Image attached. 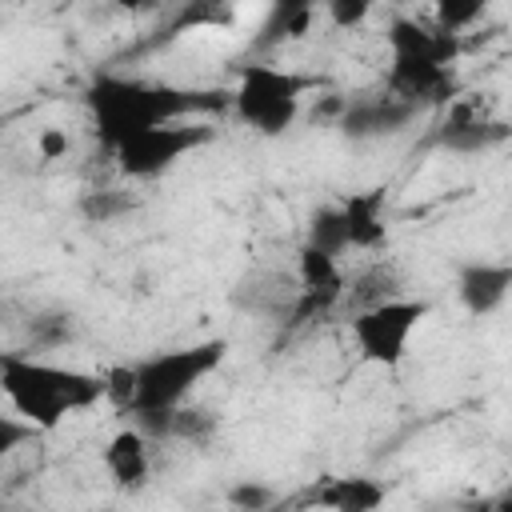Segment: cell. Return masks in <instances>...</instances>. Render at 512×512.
I'll return each instance as SVG.
<instances>
[{"mask_svg": "<svg viewBox=\"0 0 512 512\" xmlns=\"http://www.w3.org/2000/svg\"><path fill=\"white\" fill-rule=\"evenodd\" d=\"M84 100H88V116H92L100 144L112 152L148 128L176 124L196 108H220L224 104L212 92H192V88L156 84V80H140V76H96L88 84Z\"/></svg>", "mask_w": 512, "mask_h": 512, "instance_id": "cell-1", "label": "cell"}, {"mask_svg": "<svg viewBox=\"0 0 512 512\" xmlns=\"http://www.w3.org/2000/svg\"><path fill=\"white\" fill-rule=\"evenodd\" d=\"M0 392L8 396L12 412L20 420H28L36 432H52L72 412H84L96 400H108L104 376L48 364V360H32L20 352L0 356Z\"/></svg>", "mask_w": 512, "mask_h": 512, "instance_id": "cell-2", "label": "cell"}, {"mask_svg": "<svg viewBox=\"0 0 512 512\" xmlns=\"http://www.w3.org/2000/svg\"><path fill=\"white\" fill-rule=\"evenodd\" d=\"M224 352H228L224 340H200V344L168 348V352H156V356L140 360L136 364V404H132V416L176 412L192 396V388L224 364Z\"/></svg>", "mask_w": 512, "mask_h": 512, "instance_id": "cell-3", "label": "cell"}, {"mask_svg": "<svg viewBox=\"0 0 512 512\" xmlns=\"http://www.w3.org/2000/svg\"><path fill=\"white\" fill-rule=\"evenodd\" d=\"M320 76H300L288 68L272 64H244L236 92H232V112L240 124L256 128L260 136H280L296 124L304 92L320 88Z\"/></svg>", "mask_w": 512, "mask_h": 512, "instance_id": "cell-4", "label": "cell"}, {"mask_svg": "<svg viewBox=\"0 0 512 512\" xmlns=\"http://www.w3.org/2000/svg\"><path fill=\"white\" fill-rule=\"evenodd\" d=\"M424 316H428V304L424 300H404V296L360 308L348 320L360 360L376 364V368H400L404 356H408V340H412V332L420 328Z\"/></svg>", "mask_w": 512, "mask_h": 512, "instance_id": "cell-5", "label": "cell"}, {"mask_svg": "<svg viewBox=\"0 0 512 512\" xmlns=\"http://www.w3.org/2000/svg\"><path fill=\"white\" fill-rule=\"evenodd\" d=\"M208 140H212V128L208 124H184V120H176V124H160V128H148V132L124 140L112 152V160H116L120 176H128V180H152V176L176 168L188 152H196Z\"/></svg>", "mask_w": 512, "mask_h": 512, "instance_id": "cell-6", "label": "cell"}, {"mask_svg": "<svg viewBox=\"0 0 512 512\" xmlns=\"http://www.w3.org/2000/svg\"><path fill=\"white\" fill-rule=\"evenodd\" d=\"M296 268H300V296L288 308V332L292 328H304V324H312L320 316H328L340 304V296H344L340 260H332V256H324V252H316V248L304 244Z\"/></svg>", "mask_w": 512, "mask_h": 512, "instance_id": "cell-7", "label": "cell"}, {"mask_svg": "<svg viewBox=\"0 0 512 512\" xmlns=\"http://www.w3.org/2000/svg\"><path fill=\"white\" fill-rule=\"evenodd\" d=\"M384 92L396 96V100H404V104H412V108L444 104L456 92V72H452V64L392 56L388 76H384Z\"/></svg>", "mask_w": 512, "mask_h": 512, "instance_id": "cell-8", "label": "cell"}, {"mask_svg": "<svg viewBox=\"0 0 512 512\" xmlns=\"http://www.w3.org/2000/svg\"><path fill=\"white\" fill-rule=\"evenodd\" d=\"M420 116V108L380 92V96H360V100H348L344 112H340V132L352 136V140H372V136H392L400 128H408L412 120Z\"/></svg>", "mask_w": 512, "mask_h": 512, "instance_id": "cell-9", "label": "cell"}, {"mask_svg": "<svg viewBox=\"0 0 512 512\" xmlns=\"http://www.w3.org/2000/svg\"><path fill=\"white\" fill-rule=\"evenodd\" d=\"M512 292V264L500 260H468L456 272V296L472 316H492Z\"/></svg>", "mask_w": 512, "mask_h": 512, "instance_id": "cell-10", "label": "cell"}, {"mask_svg": "<svg viewBox=\"0 0 512 512\" xmlns=\"http://www.w3.org/2000/svg\"><path fill=\"white\" fill-rule=\"evenodd\" d=\"M388 48L392 56H404V60H436V64H452L456 52H460V36L436 28V24H424L416 16H396L388 24Z\"/></svg>", "mask_w": 512, "mask_h": 512, "instance_id": "cell-11", "label": "cell"}, {"mask_svg": "<svg viewBox=\"0 0 512 512\" xmlns=\"http://www.w3.org/2000/svg\"><path fill=\"white\" fill-rule=\"evenodd\" d=\"M104 472L120 492H136L148 480V436L128 424L104 444Z\"/></svg>", "mask_w": 512, "mask_h": 512, "instance_id": "cell-12", "label": "cell"}, {"mask_svg": "<svg viewBox=\"0 0 512 512\" xmlns=\"http://www.w3.org/2000/svg\"><path fill=\"white\" fill-rule=\"evenodd\" d=\"M508 132H512L508 124L480 116L472 104H456L440 128V144L452 152H484V148H496Z\"/></svg>", "mask_w": 512, "mask_h": 512, "instance_id": "cell-13", "label": "cell"}, {"mask_svg": "<svg viewBox=\"0 0 512 512\" xmlns=\"http://www.w3.org/2000/svg\"><path fill=\"white\" fill-rule=\"evenodd\" d=\"M384 496V484L372 476H324L312 488V500L324 512H376Z\"/></svg>", "mask_w": 512, "mask_h": 512, "instance_id": "cell-14", "label": "cell"}, {"mask_svg": "<svg viewBox=\"0 0 512 512\" xmlns=\"http://www.w3.org/2000/svg\"><path fill=\"white\" fill-rule=\"evenodd\" d=\"M344 224L352 248H380L388 240V216H384V188L352 192L344 204Z\"/></svg>", "mask_w": 512, "mask_h": 512, "instance_id": "cell-15", "label": "cell"}, {"mask_svg": "<svg viewBox=\"0 0 512 512\" xmlns=\"http://www.w3.org/2000/svg\"><path fill=\"white\" fill-rule=\"evenodd\" d=\"M304 244L316 248V252H324V256H332V260H340V256L352 248L348 224H344V208H340V204H320V208H312Z\"/></svg>", "mask_w": 512, "mask_h": 512, "instance_id": "cell-16", "label": "cell"}, {"mask_svg": "<svg viewBox=\"0 0 512 512\" xmlns=\"http://www.w3.org/2000/svg\"><path fill=\"white\" fill-rule=\"evenodd\" d=\"M480 16H484V4L480 0H444V4H436V28L452 32V36H460Z\"/></svg>", "mask_w": 512, "mask_h": 512, "instance_id": "cell-17", "label": "cell"}, {"mask_svg": "<svg viewBox=\"0 0 512 512\" xmlns=\"http://www.w3.org/2000/svg\"><path fill=\"white\" fill-rule=\"evenodd\" d=\"M216 432V416L200 412V408H176L172 416V436L180 440H192V444H208Z\"/></svg>", "mask_w": 512, "mask_h": 512, "instance_id": "cell-18", "label": "cell"}, {"mask_svg": "<svg viewBox=\"0 0 512 512\" xmlns=\"http://www.w3.org/2000/svg\"><path fill=\"white\" fill-rule=\"evenodd\" d=\"M228 504H232V512H268L276 504V492L260 480H240L228 488Z\"/></svg>", "mask_w": 512, "mask_h": 512, "instance_id": "cell-19", "label": "cell"}, {"mask_svg": "<svg viewBox=\"0 0 512 512\" xmlns=\"http://www.w3.org/2000/svg\"><path fill=\"white\" fill-rule=\"evenodd\" d=\"M104 384H108V404L116 412H132V404H136V364L132 368L128 364L108 368L104 372Z\"/></svg>", "mask_w": 512, "mask_h": 512, "instance_id": "cell-20", "label": "cell"}, {"mask_svg": "<svg viewBox=\"0 0 512 512\" xmlns=\"http://www.w3.org/2000/svg\"><path fill=\"white\" fill-rule=\"evenodd\" d=\"M132 208V200L124 196V192H88L84 200H80V212L88 216V220H96V224H104V220H116V216H124Z\"/></svg>", "mask_w": 512, "mask_h": 512, "instance_id": "cell-21", "label": "cell"}, {"mask_svg": "<svg viewBox=\"0 0 512 512\" xmlns=\"http://www.w3.org/2000/svg\"><path fill=\"white\" fill-rule=\"evenodd\" d=\"M324 16L336 24V28H360L368 16H372V4L368 0H332V4H324Z\"/></svg>", "mask_w": 512, "mask_h": 512, "instance_id": "cell-22", "label": "cell"}, {"mask_svg": "<svg viewBox=\"0 0 512 512\" xmlns=\"http://www.w3.org/2000/svg\"><path fill=\"white\" fill-rule=\"evenodd\" d=\"M64 340H68V316H40V320H32V344L52 348V344H64Z\"/></svg>", "mask_w": 512, "mask_h": 512, "instance_id": "cell-23", "label": "cell"}, {"mask_svg": "<svg viewBox=\"0 0 512 512\" xmlns=\"http://www.w3.org/2000/svg\"><path fill=\"white\" fill-rule=\"evenodd\" d=\"M32 432H36V428H32L28 420H20L16 412H12V416H0V452H4V456L16 452L24 440H32Z\"/></svg>", "mask_w": 512, "mask_h": 512, "instance_id": "cell-24", "label": "cell"}, {"mask_svg": "<svg viewBox=\"0 0 512 512\" xmlns=\"http://www.w3.org/2000/svg\"><path fill=\"white\" fill-rule=\"evenodd\" d=\"M64 152H68V136H64V132H56V128L40 132V156H44V160H56V156H64Z\"/></svg>", "mask_w": 512, "mask_h": 512, "instance_id": "cell-25", "label": "cell"}, {"mask_svg": "<svg viewBox=\"0 0 512 512\" xmlns=\"http://www.w3.org/2000/svg\"><path fill=\"white\" fill-rule=\"evenodd\" d=\"M460 512H492V500H464Z\"/></svg>", "mask_w": 512, "mask_h": 512, "instance_id": "cell-26", "label": "cell"}, {"mask_svg": "<svg viewBox=\"0 0 512 512\" xmlns=\"http://www.w3.org/2000/svg\"><path fill=\"white\" fill-rule=\"evenodd\" d=\"M492 512H512V492H508V488H504V492L492 500Z\"/></svg>", "mask_w": 512, "mask_h": 512, "instance_id": "cell-27", "label": "cell"}, {"mask_svg": "<svg viewBox=\"0 0 512 512\" xmlns=\"http://www.w3.org/2000/svg\"><path fill=\"white\" fill-rule=\"evenodd\" d=\"M300 512H320V508H300Z\"/></svg>", "mask_w": 512, "mask_h": 512, "instance_id": "cell-28", "label": "cell"}, {"mask_svg": "<svg viewBox=\"0 0 512 512\" xmlns=\"http://www.w3.org/2000/svg\"><path fill=\"white\" fill-rule=\"evenodd\" d=\"M508 492H512V488H508Z\"/></svg>", "mask_w": 512, "mask_h": 512, "instance_id": "cell-29", "label": "cell"}, {"mask_svg": "<svg viewBox=\"0 0 512 512\" xmlns=\"http://www.w3.org/2000/svg\"><path fill=\"white\" fill-rule=\"evenodd\" d=\"M268 512H272V508H268Z\"/></svg>", "mask_w": 512, "mask_h": 512, "instance_id": "cell-30", "label": "cell"}]
</instances>
